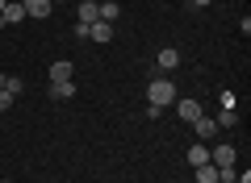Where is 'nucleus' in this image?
<instances>
[{
	"instance_id": "2",
	"label": "nucleus",
	"mask_w": 251,
	"mask_h": 183,
	"mask_svg": "<svg viewBox=\"0 0 251 183\" xmlns=\"http://www.w3.org/2000/svg\"><path fill=\"white\" fill-rule=\"evenodd\" d=\"M88 38H92L97 46H109V42H113V25H109V21H92V25H88Z\"/></svg>"
},
{
	"instance_id": "12",
	"label": "nucleus",
	"mask_w": 251,
	"mask_h": 183,
	"mask_svg": "<svg viewBox=\"0 0 251 183\" xmlns=\"http://www.w3.org/2000/svg\"><path fill=\"white\" fill-rule=\"evenodd\" d=\"M188 163H193V166H205V163H209V150H205V142L188 146Z\"/></svg>"
},
{
	"instance_id": "15",
	"label": "nucleus",
	"mask_w": 251,
	"mask_h": 183,
	"mask_svg": "<svg viewBox=\"0 0 251 183\" xmlns=\"http://www.w3.org/2000/svg\"><path fill=\"white\" fill-rule=\"evenodd\" d=\"M4 92H9V96L17 100V92H21V79H17V75H4Z\"/></svg>"
},
{
	"instance_id": "9",
	"label": "nucleus",
	"mask_w": 251,
	"mask_h": 183,
	"mask_svg": "<svg viewBox=\"0 0 251 183\" xmlns=\"http://www.w3.org/2000/svg\"><path fill=\"white\" fill-rule=\"evenodd\" d=\"M17 21H25V9H21V0H17V4H4V13H0V25H17Z\"/></svg>"
},
{
	"instance_id": "8",
	"label": "nucleus",
	"mask_w": 251,
	"mask_h": 183,
	"mask_svg": "<svg viewBox=\"0 0 251 183\" xmlns=\"http://www.w3.org/2000/svg\"><path fill=\"white\" fill-rule=\"evenodd\" d=\"M209 163H214L218 171H222V166H234V146H218L214 154H209Z\"/></svg>"
},
{
	"instance_id": "1",
	"label": "nucleus",
	"mask_w": 251,
	"mask_h": 183,
	"mask_svg": "<svg viewBox=\"0 0 251 183\" xmlns=\"http://www.w3.org/2000/svg\"><path fill=\"white\" fill-rule=\"evenodd\" d=\"M172 100H176V87H172V79H155V83L147 87V104H155V108H168Z\"/></svg>"
},
{
	"instance_id": "19",
	"label": "nucleus",
	"mask_w": 251,
	"mask_h": 183,
	"mask_svg": "<svg viewBox=\"0 0 251 183\" xmlns=\"http://www.w3.org/2000/svg\"><path fill=\"white\" fill-rule=\"evenodd\" d=\"M0 87H4V71H0Z\"/></svg>"
},
{
	"instance_id": "7",
	"label": "nucleus",
	"mask_w": 251,
	"mask_h": 183,
	"mask_svg": "<svg viewBox=\"0 0 251 183\" xmlns=\"http://www.w3.org/2000/svg\"><path fill=\"white\" fill-rule=\"evenodd\" d=\"M155 62H159V71H176V67H180V54H176V46L159 50V54H155Z\"/></svg>"
},
{
	"instance_id": "10",
	"label": "nucleus",
	"mask_w": 251,
	"mask_h": 183,
	"mask_svg": "<svg viewBox=\"0 0 251 183\" xmlns=\"http://www.w3.org/2000/svg\"><path fill=\"white\" fill-rule=\"evenodd\" d=\"M117 17H122V9H117L113 0H105V4H97V21H109V25H113Z\"/></svg>"
},
{
	"instance_id": "17",
	"label": "nucleus",
	"mask_w": 251,
	"mask_h": 183,
	"mask_svg": "<svg viewBox=\"0 0 251 183\" xmlns=\"http://www.w3.org/2000/svg\"><path fill=\"white\" fill-rule=\"evenodd\" d=\"M193 4H197V9H209V0H193Z\"/></svg>"
},
{
	"instance_id": "13",
	"label": "nucleus",
	"mask_w": 251,
	"mask_h": 183,
	"mask_svg": "<svg viewBox=\"0 0 251 183\" xmlns=\"http://www.w3.org/2000/svg\"><path fill=\"white\" fill-rule=\"evenodd\" d=\"M197 183H218V166H214V163L197 166Z\"/></svg>"
},
{
	"instance_id": "11",
	"label": "nucleus",
	"mask_w": 251,
	"mask_h": 183,
	"mask_svg": "<svg viewBox=\"0 0 251 183\" xmlns=\"http://www.w3.org/2000/svg\"><path fill=\"white\" fill-rule=\"evenodd\" d=\"M50 96H54V100H67V96H75V83H72V79H59V83H50Z\"/></svg>"
},
{
	"instance_id": "6",
	"label": "nucleus",
	"mask_w": 251,
	"mask_h": 183,
	"mask_svg": "<svg viewBox=\"0 0 251 183\" xmlns=\"http://www.w3.org/2000/svg\"><path fill=\"white\" fill-rule=\"evenodd\" d=\"M72 75H75V62H72V59H59V62L50 67V83H59V79H72Z\"/></svg>"
},
{
	"instance_id": "5",
	"label": "nucleus",
	"mask_w": 251,
	"mask_h": 183,
	"mask_svg": "<svg viewBox=\"0 0 251 183\" xmlns=\"http://www.w3.org/2000/svg\"><path fill=\"white\" fill-rule=\"evenodd\" d=\"M176 117H180V121H188V125H193V121L201 117V104H197V100H180V104H176Z\"/></svg>"
},
{
	"instance_id": "20",
	"label": "nucleus",
	"mask_w": 251,
	"mask_h": 183,
	"mask_svg": "<svg viewBox=\"0 0 251 183\" xmlns=\"http://www.w3.org/2000/svg\"><path fill=\"white\" fill-rule=\"evenodd\" d=\"M50 4H63V0H50Z\"/></svg>"
},
{
	"instance_id": "16",
	"label": "nucleus",
	"mask_w": 251,
	"mask_h": 183,
	"mask_svg": "<svg viewBox=\"0 0 251 183\" xmlns=\"http://www.w3.org/2000/svg\"><path fill=\"white\" fill-rule=\"evenodd\" d=\"M9 104H13V96L4 92V87H0V113H9Z\"/></svg>"
},
{
	"instance_id": "14",
	"label": "nucleus",
	"mask_w": 251,
	"mask_h": 183,
	"mask_svg": "<svg viewBox=\"0 0 251 183\" xmlns=\"http://www.w3.org/2000/svg\"><path fill=\"white\" fill-rule=\"evenodd\" d=\"M80 21H84V25L97 21V0H84V4H80Z\"/></svg>"
},
{
	"instance_id": "18",
	"label": "nucleus",
	"mask_w": 251,
	"mask_h": 183,
	"mask_svg": "<svg viewBox=\"0 0 251 183\" xmlns=\"http://www.w3.org/2000/svg\"><path fill=\"white\" fill-rule=\"evenodd\" d=\"M4 4H9V0H0V13H4Z\"/></svg>"
},
{
	"instance_id": "4",
	"label": "nucleus",
	"mask_w": 251,
	"mask_h": 183,
	"mask_svg": "<svg viewBox=\"0 0 251 183\" xmlns=\"http://www.w3.org/2000/svg\"><path fill=\"white\" fill-rule=\"evenodd\" d=\"M21 9H25V17H50V0H21Z\"/></svg>"
},
{
	"instance_id": "3",
	"label": "nucleus",
	"mask_w": 251,
	"mask_h": 183,
	"mask_svg": "<svg viewBox=\"0 0 251 183\" xmlns=\"http://www.w3.org/2000/svg\"><path fill=\"white\" fill-rule=\"evenodd\" d=\"M193 129H197V142H209V138L218 133V125H214V117H205V113H201L197 121H193Z\"/></svg>"
}]
</instances>
